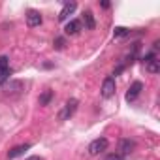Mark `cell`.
Returning a JSON list of instances; mask_svg holds the SVG:
<instances>
[{"instance_id":"6da1fadb","label":"cell","mask_w":160,"mask_h":160,"mask_svg":"<svg viewBox=\"0 0 160 160\" xmlns=\"http://www.w3.org/2000/svg\"><path fill=\"white\" fill-rule=\"evenodd\" d=\"M77 106H79V102H77L75 98H70V100L64 104V108L58 111V119H60V121H68V119H70V117L75 113Z\"/></svg>"},{"instance_id":"7a4b0ae2","label":"cell","mask_w":160,"mask_h":160,"mask_svg":"<svg viewBox=\"0 0 160 160\" xmlns=\"http://www.w3.org/2000/svg\"><path fill=\"white\" fill-rule=\"evenodd\" d=\"M108 145H109L108 138H96V139H94V141H91V145H89V154L96 156V154H100L102 151H106V149H108Z\"/></svg>"},{"instance_id":"3957f363","label":"cell","mask_w":160,"mask_h":160,"mask_svg":"<svg viewBox=\"0 0 160 160\" xmlns=\"http://www.w3.org/2000/svg\"><path fill=\"white\" fill-rule=\"evenodd\" d=\"M115 89H117V83H115V77H106L104 83H102V96L104 98H111L115 94Z\"/></svg>"},{"instance_id":"277c9868","label":"cell","mask_w":160,"mask_h":160,"mask_svg":"<svg viewBox=\"0 0 160 160\" xmlns=\"http://www.w3.org/2000/svg\"><path fill=\"white\" fill-rule=\"evenodd\" d=\"M42 21H43V17H42L40 12H36V10H28V12H27V25H28L30 28L40 27Z\"/></svg>"},{"instance_id":"5b68a950","label":"cell","mask_w":160,"mask_h":160,"mask_svg":"<svg viewBox=\"0 0 160 160\" xmlns=\"http://www.w3.org/2000/svg\"><path fill=\"white\" fill-rule=\"evenodd\" d=\"M134 149H136V141H134V139H121V141H119V154H121V156L132 154Z\"/></svg>"},{"instance_id":"8992f818","label":"cell","mask_w":160,"mask_h":160,"mask_svg":"<svg viewBox=\"0 0 160 160\" xmlns=\"http://www.w3.org/2000/svg\"><path fill=\"white\" fill-rule=\"evenodd\" d=\"M141 91H143V83H141V81H134V83L130 85L128 92H126V100H128V102H134V100L139 96Z\"/></svg>"},{"instance_id":"52a82bcc","label":"cell","mask_w":160,"mask_h":160,"mask_svg":"<svg viewBox=\"0 0 160 160\" xmlns=\"http://www.w3.org/2000/svg\"><path fill=\"white\" fill-rule=\"evenodd\" d=\"M30 147H32L30 143H23V145H15L13 149H10V151H8V158H10V160H13V158H19V156H23V154H25V152H27V151H28Z\"/></svg>"},{"instance_id":"ba28073f","label":"cell","mask_w":160,"mask_h":160,"mask_svg":"<svg viewBox=\"0 0 160 160\" xmlns=\"http://www.w3.org/2000/svg\"><path fill=\"white\" fill-rule=\"evenodd\" d=\"M75 8H77V4H75V2H66V4L62 6L60 13H58V21H66V19L75 12Z\"/></svg>"},{"instance_id":"9c48e42d","label":"cell","mask_w":160,"mask_h":160,"mask_svg":"<svg viewBox=\"0 0 160 160\" xmlns=\"http://www.w3.org/2000/svg\"><path fill=\"white\" fill-rule=\"evenodd\" d=\"M79 28H81V23L75 21V19H72V21H68V23H66L64 32H66L68 36H73V34H77V32H79Z\"/></svg>"},{"instance_id":"30bf717a","label":"cell","mask_w":160,"mask_h":160,"mask_svg":"<svg viewBox=\"0 0 160 160\" xmlns=\"http://www.w3.org/2000/svg\"><path fill=\"white\" fill-rule=\"evenodd\" d=\"M83 23H85V28L87 30H94L96 28V21H94L92 12H85L83 13Z\"/></svg>"},{"instance_id":"8fae6325","label":"cell","mask_w":160,"mask_h":160,"mask_svg":"<svg viewBox=\"0 0 160 160\" xmlns=\"http://www.w3.org/2000/svg\"><path fill=\"white\" fill-rule=\"evenodd\" d=\"M145 70H147L149 73H158V72H160V60H158V58L149 60V62L145 64Z\"/></svg>"},{"instance_id":"7c38bea8","label":"cell","mask_w":160,"mask_h":160,"mask_svg":"<svg viewBox=\"0 0 160 160\" xmlns=\"http://www.w3.org/2000/svg\"><path fill=\"white\" fill-rule=\"evenodd\" d=\"M130 34V30L126 28V27H115V30H113V36L115 38H124V36H128Z\"/></svg>"},{"instance_id":"4fadbf2b","label":"cell","mask_w":160,"mask_h":160,"mask_svg":"<svg viewBox=\"0 0 160 160\" xmlns=\"http://www.w3.org/2000/svg\"><path fill=\"white\" fill-rule=\"evenodd\" d=\"M10 75H12V70H10V68L0 70V85H4L8 79H10Z\"/></svg>"},{"instance_id":"5bb4252c","label":"cell","mask_w":160,"mask_h":160,"mask_svg":"<svg viewBox=\"0 0 160 160\" xmlns=\"http://www.w3.org/2000/svg\"><path fill=\"white\" fill-rule=\"evenodd\" d=\"M51 98H53V92H51V91H45V92L40 96V106H47V104L51 102Z\"/></svg>"},{"instance_id":"9a60e30c","label":"cell","mask_w":160,"mask_h":160,"mask_svg":"<svg viewBox=\"0 0 160 160\" xmlns=\"http://www.w3.org/2000/svg\"><path fill=\"white\" fill-rule=\"evenodd\" d=\"M122 158H124V156H121L119 152H111V154H108L104 160H122Z\"/></svg>"},{"instance_id":"2e32d148","label":"cell","mask_w":160,"mask_h":160,"mask_svg":"<svg viewBox=\"0 0 160 160\" xmlns=\"http://www.w3.org/2000/svg\"><path fill=\"white\" fill-rule=\"evenodd\" d=\"M4 68H10L8 66V57H0V70H4Z\"/></svg>"},{"instance_id":"e0dca14e","label":"cell","mask_w":160,"mask_h":160,"mask_svg":"<svg viewBox=\"0 0 160 160\" xmlns=\"http://www.w3.org/2000/svg\"><path fill=\"white\" fill-rule=\"evenodd\" d=\"M55 47H57V49H62V47H64V38H57V40H55Z\"/></svg>"},{"instance_id":"ac0fdd59","label":"cell","mask_w":160,"mask_h":160,"mask_svg":"<svg viewBox=\"0 0 160 160\" xmlns=\"http://www.w3.org/2000/svg\"><path fill=\"white\" fill-rule=\"evenodd\" d=\"M122 70H124V64H119V66H117V68L113 70V75H119V73H121Z\"/></svg>"},{"instance_id":"d6986e66","label":"cell","mask_w":160,"mask_h":160,"mask_svg":"<svg viewBox=\"0 0 160 160\" xmlns=\"http://www.w3.org/2000/svg\"><path fill=\"white\" fill-rule=\"evenodd\" d=\"M100 6H102V8H104V10H108V8H109V6H111V4H109V2H106V0H104V2H100Z\"/></svg>"},{"instance_id":"ffe728a7","label":"cell","mask_w":160,"mask_h":160,"mask_svg":"<svg viewBox=\"0 0 160 160\" xmlns=\"http://www.w3.org/2000/svg\"><path fill=\"white\" fill-rule=\"evenodd\" d=\"M27 160H42V158H40V156H28Z\"/></svg>"}]
</instances>
